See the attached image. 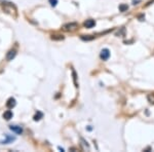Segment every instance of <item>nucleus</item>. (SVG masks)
<instances>
[{"label":"nucleus","mask_w":154,"mask_h":152,"mask_svg":"<svg viewBox=\"0 0 154 152\" xmlns=\"http://www.w3.org/2000/svg\"><path fill=\"white\" fill-rule=\"evenodd\" d=\"M72 74H73V79H74V83H75V86L76 87H78V84H77V81H76V73H75V71H72Z\"/></svg>","instance_id":"dca6fc26"},{"label":"nucleus","mask_w":154,"mask_h":152,"mask_svg":"<svg viewBox=\"0 0 154 152\" xmlns=\"http://www.w3.org/2000/svg\"><path fill=\"white\" fill-rule=\"evenodd\" d=\"M80 38L84 41H91L92 39H95V36H91V35H81Z\"/></svg>","instance_id":"9d476101"},{"label":"nucleus","mask_w":154,"mask_h":152,"mask_svg":"<svg viewBox=\"0 0 154 152\" xmlns=\"http://www.w3.org/2000/svg\"><path fill=\"white\" fill-rule=\"evenodd\" d=\"M16 55H17V51H14V50L9 51L7 52V55H6V60H7V61H11L12 59H14Z\"/></svg>","instance_id":"423d86ee"},{"label":"nucleus","mask_w":154,"mask_h":152,"mask_svg":"<svg viewBox=\"0 0 154 152\" xmlns=\"http://www.w3.org/2000/svg\"><path fill=\"white\" fill-rule=\"evenodd\" d=\"M51 39H52V40H63L64 36H63V35H58V34H56V35H51Z\"/></svg>","instance_id":"4468645a"},{"label":"nucleus","mask_w":154,"mask_h":152,"mask_svg":"<svg viewBox=\"0 0 154 152\" xmlns=\"http://www.w3.org/2000/svg\"><path fill=\"white\" fill-rule=\"evenodd\" d=\"M87 130H88V131H92V126H88V127H87Z\"/></svg>","instance_id":"a211bd4d"},{"label":"nucleus","mask_w":154,"mask_h":152,"mask_svg":"<svg viewBox=\"0 0 154 152\" xmlns=\"http://www.w3.org/2000/svg\"><path fill=\"white\" fill-rule=\"evenodd\" d=\"M100 58L103 61H107L109 58H110V51L108 48H104V50L101 51L100 52Z\"/></svg>","instance_id":"7ed1b4c3"},{"label":"nucleus","mask_w":154,"mask_h":152,"mask_svg":"<svg viewBox=\"0 0 154 152\" xmlns=\"http://www.w3.org/2000/svg\"><path fill=\"white\" fill-rule=\"evenodd\" d=\"M48 1H49V3H51V6H56L58 4V0H48Z\"/></svg>","instance_id":"f3484780"},{"label":"nucleus","mask_w":154,"mask_h":152,"mask_svg":"<svg viewBox=\"0 0 154 152\" xmlns=\"http://www.w3.org/2000/svg\"><path fill=\"white\" fill-rule=\"evenodd\" d=\"M5 137H6V140L0 142L1 144H9L10 142H12V141L16 140V138H14V137H11V136H9V135H5Z\"/></svg>","instance_id":"6e6552de"},{"label":"nucleus","mask_w":154,"mask_h":152,"mask_svg":"<svg viewBox=\"0 0 154 152\" xmlns=\"http://www.w3.org/2000/svg\"><path fill=\"white\" fill-rule=\"evenodd\" d=\"M147 100L150 104H154V92L153 94H149L148 97H147Z\"/></svg>","instance_id":"ddd939ff"},{"label":"nucleus","mask_w":154,"mask_h":152,"mask_svg":"<svg viewBox=\"0 0 154 152\" xmlns=\"http://www.w3.org/2000/svg\"><path fill=\"white\" fill-rule=\"evenodd\" d=\"M9 129H10L12 132H14L16 134H18V135H21L22 133H23V129L21 126H18V125H10L9 126Z\"/></svg>","instance_id":"39448f33"},{"label":"nucleus","mask_w":154,"mask_h":152,"mask_svg":"<svg viewBox=\"0 0 154 152\" xmlns=\"http://www.w3.org/2000/svg\"><path fill=\"white\" fill-rule=\"evenodd\" d=\"M17 102H16V99H13V98H9L7 103H6V106L9 108V109H11V108H13L14 106H16Z\"/></svg>","instance_id":"0eeeda50"},{"label":"nucleus","mask_w":154,"mask_h":152,"mask_svg":"<svg viewBox=\"0 0 154 152\" xmlns=\"http://www.w3.org/2000/svg\"><path fill=\"white\" fill-rule=\"evenodd\" d=\"M42 116H43V114L41 113V112H37V113L35 114V115H34V117H33V119L34 120H35V121H38V120H40L41 118H42Z\"/></svg>","instance_id":"9b49d317"},{"label":"nucleus","mask_w":154,"mask_h":152,"mask_svg":"<svg viewBox=\"0 0 154 152\" xmlns=\"http://www.w3.org/2000/svg\"><path fill=\"white\" fill-rule=\"evenodd\" d=\"M0 2H1L0 4L2 5L3 10L5 12L13 14V16H16V14H17V8L11 2H7V1H0Z\"/></svg>","instance_id":"f257e3e1"},{"label":"nucleus","mask_w":154,"mask_h":152,"mask_svg":"<svg viewBox=\"0 0 154 152\" xmlns=\"http://www.w3.org/2000/svg\"><path fill=\"white\" fill-rule=\"evenodd\" d=\"M127 9H128V6H127V4H124V3H122V4H120V5H119V10H120V11H122V12L126 11Z\"/></svg>","instance_id":"f8f14e48"},{"label":"nucleus","mask_w":154,"mask_h":152,"mask_svg":"<svg viewBox=\"0 0 154 152\" xmlns=\"http://www.w3.org/2000/svg\"><path fill=\"white\" fill-rule=\"evenodd\" d=\"M124 33H125V29H124V28H121V30H120V31H118V32L116 33V36L124 35Z\"/></svg>","instance_id":"2eb2a0df"},{"label":"nucleus","mask_w":154,"mask_h":152,"mask_svg":"<svg viewBox=\"0 0 154 152\" xmlns=\"http://www.w3.org/2000/svg\"><path fill=\"white\" fill-rule=\"evenodd\" d=\"M77 28H78L77 23H68V24H65V25L62 27L63 30L66 31V32H73V31L77 30Z\"/></svg>","instance_id":"f03ea898"},{"label":"nucleus","mask_w":154,"mask_h":152,"mask_svg":"<svg viewBox=\"0 0 154 152\" xmlns=\"http://www.w3.org/2000/svg\"><path fill=\"white\" fill-rule=\"evenodd\" d=\"M83 25H84L85 28H92V27L96 26V21H95V20L89 19V20H86V21L84 22Z\"/></svg>","instance_id":"20e7f679"},{"label":"nucleus","mask_w":154,"mask_h":152,"mask_svg":"<svg viewBox=\"0 0 154 152\" xmlns=\"http://www.w3.org/2000/svg\"><path fill=\"white\" fill-rule=\"evenodd\" d=\"M12 116H13L12 112H11L10 110H7V111L4 112V114H3V118H5L6 120H9V119H11V118H12Z\"/></svg>","instance_id":"1a4fd4ad"}]
</instances>
